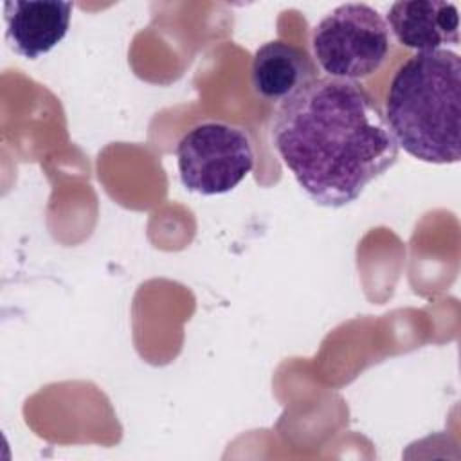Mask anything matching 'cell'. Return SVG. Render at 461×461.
Instances as JSON below:
<instances>
[{"instance_id":"cell-1","label":"cell","mask_w":461,"mask_h":461,"mask_svg":"<svg viewBox=\"0 0 461 461\" xmlns=\"http://www.w3.org/2000/svg\"><path fill=\"white\" fill-rule=\"evenodd\" d=\"M270 137L299 187L333 209L355 202L400 155L373 95L355 81L331 77H315L279 103Z\"/></svg>"},{"instance_id":"cell-2","label":"cell","mask_w":461,"mask_h":461,"mask_svg":"<svg viewBox=\"0 0 461 461\" xmlns=\"http://www.w3.org/2000/svg\"><path fill=\"white\" fill-rule=\"evenodd\" d=\"M385 121L411 157L429 164L461 158V58L448 49L416 52L394 72Z\"/></svg>"},{"instance_id":"cell-3","label":"cell","mask_w":461,"mask_h":461,"mask_svg":"<svg viewBox=\"0 0 461 461\" xmlns=\"http://www.w3.org/2000/svg\"><path fill=\"white\" fill-rule=\"evenodd\" d=\"M391 50L389 27L367 4H342L312 31L313 58L331 79H366L385 65Z\"/></svg>"},{"instance_id":"cell-4","label":"cell","mask_w":461,"mask_h":461,"mask_svg":"<svg viewBox=\"0 0 461 461\" xmlns=\"http://www.w3.org/2000/svg\"><path fill=\"white\" fill-rule=\"evenodd\" d=\"M175 153L182 185L203 196L232 191L256 162L249 133L227 121L194 124L180 137Z\"/></svg>"},{"instance_id":"cell-5","label":"cell","mask_w":461,"mask_h":461,"mask_svg":"<svg viewBox=\"0 0 461 461\" xmlns=\"http://www.w3.org/2000/svg\"><path fill=\"white\" fill-rule=\"evenodd\" d=\"M72 7L61 0H7L5 41L25 59L50 52L68 32Z\"/></svg>"},{"instance_id":"cell-6","label":"cell","mask_w":461,"mask_h":461,"mask_svg":"<svg viewBox=\"0 0 461 461\" xmlns=\"http://www.w3.org/2000/svg\"><path fill=\"white\" fill-rule=\"evenodd\" d=\"M385 23L396 41L418 52L459 45L457 5L443 0H402L389 7Z\"/></svg>"},{"instance_id":"cell-7","label":"cell","mask_w":461,"mask_h":461,"mask_svg":"<svg viewBox=\"0 0 461 461\" xmlns=\"http://www.w3.org/2000/svg\"><path fill=\"white\" fill-rule=\"evenodd\" d=\"M315 65L308 52L294 43L272 40L256 49L250 67V85L258 97L283 103L315 76Z\"/></svg>"}]
</instances>
